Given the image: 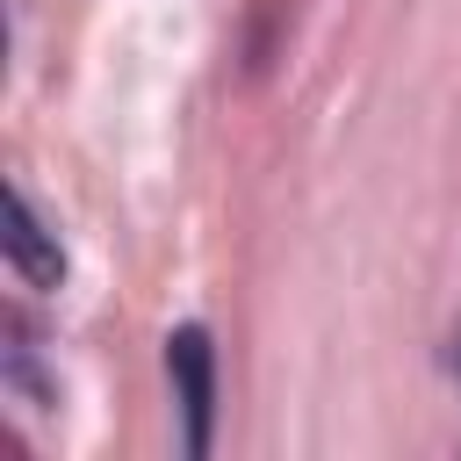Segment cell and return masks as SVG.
I'll return each mask as SVG.
<instances>
[{
  "label": "cell",
  "instance_id": "6da1fadb",
  "mask_svg": "<svg viewBox=\"0 0 461 461\" xmlns=\"http://www.w3.org/2000/svg\"><path fill=\"white\" fill-rule=\"evenodd\" d=\"M166 367H173V382H180V396H187V447L202 454L209 447V339L187 324V331H173L166 339Z\"/></svg>",
  "mask_w": 461,
  "mask_h": 461
},
{
  "label": "cell",
  "instance_id": "7a4b0ae2",
  "mask_svg": "<svg viewBox=\"0 0 461 461\" xmlns=\"http://www.w3.org/2000/svg\"><path fill=\"white\" fill-rule=\"evenodd\" d=\"M7 259H14V274L22 281H36V288H50L58 274H65V259H58V245L43 238V223H36V202L14 187V230H7Z\"/></svg>",
  "mask_w": 461,
  "mask_h": 461
}]
</instances>
